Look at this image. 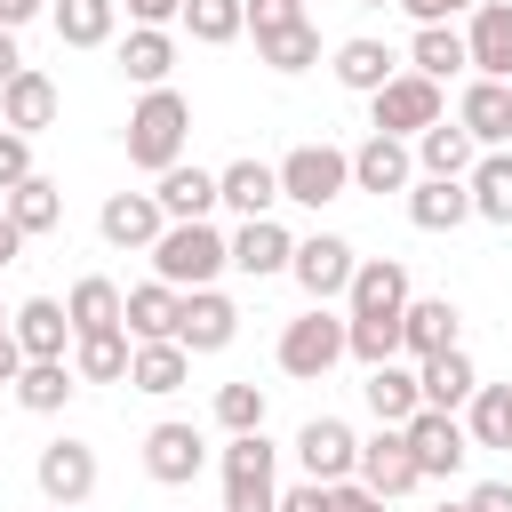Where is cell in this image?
Here are the masks:
<instances>
[{
    "instance_id": "obj_39",
    "label": "cell",
    "mask_w": 512,
    "mask_h": 512,
    "mask_svg": "<svg viewBox=\"0 0 512 512\" xmlns=\"http://www.w3.org/2000/svg\"><path fill=\"white\" fill-rule=\"evenodd\" d=\"M0 208H8V216H16V224H24L32 240H40V232H56V224H64V184L32 168V176H24V184H16V192H8Z\"/></svg>"
},
{
    "instance_id": "obj_29",
    "label": "cell",
    "mask_w": 512,
    "mask_h": 512,
    "mask_svg": "<svg viewBox=\"0 0 512 512\" xmlns=\"http://www.w3.org/2000/svg\"><path fill=\"white\" fill-rule=\"evenodd\" d=\"M416 384H424V408H456V416H464V400L480 392V368H472L464 344H448V352L416 360Z\"/></svg>"
},
{
    "instance_id": "obj_42",
    "label": "cell",
    "mask_w": 512,
    "mask_h": 512,
    "mask_svg": "<svg viewBox=\"0 0 512 512\" xmlns=\"http://www.w3.org/2000/svg\"><path fill=\"white\" fill-rule=\"evenodd\" d=\"M184 32L200 48H224V40L248 32V0H184Z\"/></svg>"
},
{
    "instance_id": "obj_50",
    "label": "cell",
    "mask_w": 512,
    "mask_h": 512,
    "mask_svg": "<svg viewBox=\"0 0 512 512\" xmlns=\"http://www.w3.org/2000/svg\"><path fill=\"white\" fill-rule=\"evenodd\" d=\"M464 512H512V480H480V488L464 496Z\"/></svg>"
},
{
    "instance_id": "obj_46",
    "label": "cell",
    "mask_w": 512,
    "mask_h": 512,
    "mask_svg": "<svg viewBox=\"0 0 512 512\" xmlns=\"http://www.w3.org/2000/svg\"><path fill=\"white\" fill-rule=\"evenodd\" d=\"M328 512H392V496H376L368 480H336L328 488Z\"/></svg>"
},
{
    "instance_id": "obj_53",
    "label": "cell",
    "mask_w": 512,
    "mask_h": 512,
    "mask_svg": "<svg viewBox=\"0 0 512 512\" xmlns=\"http://www.w3.org/2000/svg\"><path fill=\"white\" fill-rule=\"evenodd\" d=\"M40 8H48V0H0V24H8V32H24Z\"/></svg>"
},
{
    "instance_id": "obj_17",
    "label": "cell",
    "mask_w": 512,
    "mask_h": 512,
    "mask_svg": "<svg viewBox=\"0 0 512 512\" xmlns=\"http://www.w3.org/2000/svg\"><path fill=\"white\" fill-rule=\"evenodd\" d=\"M240 336V304L224 288H184V320H176V344L200 360V352H224Z\"/></svg>"
},
{
    "instance_id": "obj_25",
    "label": "cell",
    "mask_w": 512,
    "mask_h": 512,
    "mask_svg": "<svg viewBox=\"0 0 512 512\" xmlns=\"http://www.w3.org/2000/svg\"><path fill=\"white\" fill-rule=\"evenodd\" d=\"M464 48H472V72L512 80V0H480L464 16Z\"/></svg>"
},
{
    "instance_id": "obj_34",
    "label": "cell",
    "mask_w": 512,
    "mask_h": 512,
    "mask_svg": "<svg viewBox=\"0 0 512 512\" xmlns=\"http://www.w3.org/2000/svg\"><path fill=\"white\" fill-rule=\"evenodd\" d=\"M128 360H136V336H128V328L72 336V368H80V384H128Z\"/></svg>"
},
{
    "instance_id": "obj_10",
    "label": "cell",
    "mask_w": 512,
    "mask_h": 512,
    "mask_svg": "<svg viewBox=\"0 0 512 512\" xmlns=\"http://www.w3.org/2000/svg\"><path fill=\"white\" fill-rule=\"evenodd\" d=\"M416 184V144L408 136H384V128H368L360 144H352V192H408Z\"/></svg>"
},
{
    "instance_id": "obj_44",
    "label": "cell",
    "mask_w": 512,
    "mask_h": 512,
    "mask_svg": "<svg viewBox=\"0 0 512 512\" xmlns=\"http://www.w3.org/2000/svg\"><path fill=\"white\" fill-rule=\"evenodd\" d=\"M216 424L224 432H264V384H216Z\"/></svg>"
},
{
    "instance_id": "obj_45",
    "label": "cell",
    "mask_w": 512,
    "mask_h": 512,
    "mask_svg": "<svg viewBox=\"0 0 512 512\" xmlns=\"http://www.w3.org/2000/svg\"><path fill=\"white\" fill-rule=\"evenodd\" d=\"M32 176V136H16V128H0V200L16 192Z\"/></svg>"
},
{
    "instance_id": "obj_54",
    "label": "cell",
    "mask_w": 512,
    "mask_h": 512,
    "mask_svg": "<svg viewBox=\"0 0 512 512\" xmlns=\"http://www.w3.org/2000/svg\"><path fill=\"white\" fill-rule=\"evenodd\" d=\"M392 8H408L416 24H448V0H392Z\"/></svg>"
},
{
    "instance_id": "obj_19",
    "label": "cell",
    "mask_w": 512,
    "mask_h": 512,
    "mask_svg": "<svg viewBox=\"0 0 512 512\" xmlns=\"http://www.w3.org/2000/svg\"><path fill=\"white\" fill-rule=\"evenodd\" d=\"M296 264V232L280 224V216H248L240 232H232V272L240 280H272V272H288Z\"/></svg>"
},
{
    "instance_id": "obj_47",
    "label": "cell",
    "mask_w": 512,
    "mask_h": 512,
    "mask_svg": "<svg viewBox=\"0 0 512 512\" xmlns=\"http://www.w3.org/2000/svg\"><path fill=\"white\" fill-rule=\"evenodd\" d=\"M280 24H304V0H248V32H280Z\"/></svg>"
},
{
    "instance_id": "obj_5",
    "label": "cell",
    "mask_w": 512,
    "mask_h": 512,
    "mask_svg": "<svg viewBox=\"0 0 512 512\" xmlns=\"http://www.w3.org/2000/svg\"><path fill=\"white\" fill-rule=\"evenodd\" d=\"M272 456L280 448L264 432H224V512H280Z\"/></svg>"
},
{
    "instance_id": "obj_43",
    "label": "cell",
    "mask_w": 512,
    "mask_h": 512,
    "mask_svg": "<svg viewBox=\"0 0 512 512\" xmlns=\"http://www.w3.org/2000/svg\"><path fill=\"white\" fill-rule=\"evenodd\" d=\"M344 344H352V360H360V368L400 360V320H352V312H344Z\"/></svg>"
},
{
    "instance_id": "obj_27",
    "label": "cell",
    "mask_w": 512,
    "mask_h": 512,
    "mask_svg": "<svg viewBox=\"0 0 512 512\" xmlns=\"http://www.w3.org/2000/svg\"><path fill=\"white\" fill-rule=\"evenodd\" d=\"M192 384V352L176 344V336H152V344H136V360H128V392H144V400H168V392H184Z\"/></svg>"
},
{
    "instance_id": "obj_35",
    "label": "cell",
    "mask_w": 512,
    "mask_h": 512,
    "mask_svg": "<svg viewBox=\"0 0 512 512\" xmlns=\"http://www.w3.org/2000/svg\"><path fill=\"white\" fill-rule=\"evenodd\" d=\"M8 392H16V408H32V416H64V400L80 392V368H72V360H24V376H16Z\"/></svg>"
},
{
    "instance_id": "obj_30",
    "label": "cell",
    "mask_w": 512,
    "mask_h": 512,
    "mask_svg": "<svg viewBox=\"0 0 512 512\" xmlns=\"http://www.w3.org/2000/svg\"><path fill=\"white\" fill-rule=\"evenodd\" d=\"M120 72H128L136 88H168V72H176V32H168V24H128Z\"/></svg>"
},
{
    "instance_id": "obj_4",
    "label": "cell",
    "mask_w": 512,
    "mask_h": 512,
    "mask_svg": "<svg viewBox=\"0 0 512 512\" xmlns=\"http://www.w3.org/2000/svg\"><path fill=\"white\" fill-rule=\"evenodd\" d=\"M432 120H448V88L424 80V72H408V64L368 96V128H384V136H408V144H416Z\"/></svg>"
},
{
    "instance_id": "obj_2",
    "label": "cell",
    "mask_w": 512,
    "mask_h": 512,
    "mask_svg": "<svg viewBox=\"0 0 512 512\" xmlns=\"http://www.w3.org/2000/svg\"><path fill=\"white\" fill-rule=\"evenodd\" d=\"M152 272H160L168 288H216V272H232V232H216L208 216L168 224V232L152 240Z\"/></svg>"
},
{
    "instance_id": "obj_8",
    "label": "cell",
    "mask_w": 512,
    "mask_h": 512,
    "mask_svg": "<svg viewBox=\"0 0 512 512\" xmlns=\"http://www.w3.org/2000/svg\"><path fill=\"white\" fill-rule=\"evenodd\" d=\"M400 432H408V456H416L424 480H448V472H464V456H472V432H464L456 408H416Z\"/></svg>"
},
{
    "instance_id": "obj_9",
    "label": "cell",
    "mask_w": 512,
    "mask_h": 512,
    "mask_svg": "<svg viewBox=\"0 0 512 512\" xmlns=\"http://www.w3.org/2000/svg\"><path fill=\"white\" fill-rule=\"evenodd\" d=\"M200 464H208V432H200V424L160 416V424L144 432V472H152L160 488H192V480H200Z\"/></svg>"
},
{
    "instance_id": "obj_18",
    "label": "cell",
    "mask_w": 512,
    "mask_h": 512,
    "mask_svg": "<svg viewBox=\"0 0 512 512\" xmlns=\"http://www.w3.org/2000/svg\"><path fill=\"white\" fill-rule=\"evenodd\" d=\"M216 192H224V208H232L240 224H248V216H272V208H280V160L240 152V160L216 168Z\"/></svg>"
},
{
    "instance_id": "obj_15",
    "label": "cell",
    "mask_w": 512,
    "mask_h": 512,
    "mask_svg": "<svg viewBox=\"0 0 512 512\" xmlns=\"http://www.w3.org/2000/svg\"><path fill=\"white\" fill-rule=\"evenodd\" d=\"M352 480H368V488L392 496V504H400L408 488H424V472H416V456H408V432H400V424H376V432L360 440V472H352Z\"/></svg>"
},
{
    "instance_id": "obj_57",
    "label": "cell",
    "mask_w": 512,
    "mask_h": 512,
    "mask_svg": "<svg viewBox=\"0 0 512 512\" xmlns=\"http://www.w3.org/2000/svg\"><path fill=\"white\" fill-rule=\"evenodd\" d=\"M8 320H16V304H0V328H8Z\"/></svg>"
},
{
    "instance_id": "obj_52",
    "label": "cell",
    "mask_w": 512,
    "mask_h": 512,
    "mask_svg": "<svg viewBox=\"0 0 512 512\" xmlns=\"http://www.w3.org/2000/svg\"><path fill=\"white\" fill-rule=\"evenodd\" d=\"M24 376V344H16V328H0V384H16Z\"/></svg>"
},
{
    "instance_id": "obj_33",
    "label": "cell",
    "mask_w": 512,
    "mask_h": 512,
    "mask_svg": "<svg viewBox=\"0 0 512 512\" xmlns=\"http://www.w3.org/2000/svg\"><path fill=\"white\" fill-rule=\"evenodd\" d=\"M176 320H184V288H168L160 272L128 288V336H136V344H152V336H176Z\"/></svg>"
},
{
    "instance_id": "obj_6",
    "label": "cell",
    "mask_w": 512,
    "mask_h": 512,
    "mask_svg": "<svg viewBox=\"0 0 512 512\" xmlns=\"http://www.w3.org/2000/svg\"><path fill=\"white\" fill-rule=\"evenodd\" d=\"M352 192V152L344 144H296L288 160H280V200H296V208H328V200H344Z\"/></svg>"
},
{
    "instance_id": "obj_3",
    "label": "cell",
    "mask_w": 512,
    "mask_h": 512,
    "mask_svg": "<svg viewBox=\"0 0 512 512\" xmlns=\"http://www.w3.org/2000/svg\"><path fill=\"white\" fill-rule=\"evenodd\" d=\"M272 360H280V376H296V384H320L336 360H352V344H344V312H336V304H304V312L280 328Z\"/></svg>"
},
{
    "instance_id": "obj_36",
    "label": "cell",
    "mask_w": 512,
    "mask_h": 512,
    "mask_svg": "<svg viewBox=\"0 0 512 512\" xmlns=\"http://www.w3.org/2000/svg\"><path fill=\"white\" fill-rule=\"evenodd\" d=\"M472 160H480V144L464 136V120H432L416 136V176H472Z\"/></svg>"
},
{
    "instance_id": "obj_55",
    "label": "cell",
    "mask_w": 512,
    "mask_h": 512,
    "mask_svg": "<svg viewBox=\"0 0 512 512\" xmlns=\"http://www.w3.org/2000/svg\"><path fill=\"white\" fill-rule=\"evenodd\" d=\"M16 72H24V56H16V32H8V24H0V88H8V80H16Z\"/></svg>"
},
{
    "instance_id": "obj_23",
    "label": "cell",
    "mask_w": 512,
    "mask_h": 512,
    "mask_svg": "<svg viewBox=\"0 0 512 512\" xmlns=\"http://www.w3.org/2000/svg\"><path fill=\"white\" fill-rule=\"evenodd\" d=\"M152 200L168 208V224H192V216H216V208H224V192H216V168H192V160L160 168V176H152Z\"/></svg>"
},
{
    "instance_id": "obj_1",
    "label": "cell",
    "mask_w": 512,
    "mask_h": 512,
    "mask_svg": "<svg viewBox=\"0 0 512 512\" xmlns=\"http://www.w3.org/2000/svg\"><path fill=\"white\" fill-rule=\"evenodd\" d=\"M120 144H128V168H144V176L176 168V160H184V144H192V104H184L176 88H144V96L128 104Z\"/></svg>"
},
{
    "instance_id": "obj_11",
    "label": "cell",
    "mask_w": 512,
    "mask_h": 512,
    "mask_svg": "<svg viewBox=\"0 0 512 512\" xmlns=\"http://www.w3.org/2000/svg\"><path fill=\"white\" fill-rule=\"evenodd\" d=\"M408 264L400 256H360V272H352V288H344V312L352 320H400L408 312Z\"/></svg>"
},
{
    "instance_id": "obj_24",
    "label": "cell",
    "mask_w": 512,
    "mask_h": 512,
    "mask_svg": "<svg viewBox=\"0 0 512 512\" xmlns=\"http://www.w3.org/2000/svg\"><path fill=\"white\" fill-rule=\"evenodd\" d=\"M8 328H16L24 360H64V352H72V312H64V296H24Z\"/></svg>"
},
{
    "instance_id": "obj_59",
    "label": "cell",
    "mask_w": 512,
    "mask_h": 512,
    "mask_svg": "<svg viewBox=\"0 0 512 512\" xmlns=\"http://www.w3.org/2000/svg\"><path fill=\"white\" fill-rule=\"evenodd\" d=\"M432 512H464V504H432Z\"/></svg>"
},
{
    "instance_id": "obj_20",
    "label": "cell",
    "mask_w": 512,
    "mask_h": 512,
    "mask_svg": "<svg viewBox=\"0 0 512 512\" xmlns=\"http://www.w3.org/2000/svg\"><path fill=\"white\" fill-rule=\"evenodd\" d=\"M56 112H64V96H56V80H48L40 64H24V72L0 88V128H16V136L56 128Z\"/></svg>"
},
{
    "instance_id": "obj_22",
    "label": "cell",
    "mask_w": 512,
    "mask_h": 512,
    "mask_svg": "<svg viewBox=\"0 0 512 512\" xmlns=\"http://www.w3.org/2000/svg\"><path fill=\"white\" fill-rule=\"evenodd\" d=\"M328 72H336V88H352V96H376V88L400 72V56H392L376 32H352V40H336V48H328Z\"/></svg>"
},
{
    "instance_id": "obj_56",
    "label": "cell",
    "mask_w": 512,
    "mask_h": 512,
    "mask_svg": "<svg viewBox=\"0 0 512 512\" xmlns=\"http://www.w3.org/2000/svg\"><path fill=\"white\" fill-rule=\"evenodd\" d=\"M472 8H480V0H448V16H472Z\"/></svg>"
},
{
    "instance_id": "obj_51",
    "label": "cell",
    "mask_w": 512,
    "mask_h": 512,
    "mask_svg": "<svg viewBox=\"0 0 512 512\" xmlns=\"http://www.w3.org/2000/svg\"><path fill=\"white\" fill-rule=\"evenodd\" d=\"M24 240H32V232H24V224L0 208V264H16V256H24Z\"/></svg>"
},
{
    "instance_id": "obj_48",
    "label": "cell",
    "mask_w": 512,
    "mask_h": 512,
    "mask_svg": "<svg viewBox=\"0 0 512 512\" xmlns=\"http://www.w3.org/2000/svg\"><path fill=\"white\" fill-rule=\"evenodd\" d=\"M280 512H328V480H296V488H280Z\"/></svg>"
},
{
    "instance_id": "obj_14",
    "label": "cell",
    "mask_w": 512,
    "mask_h": 512,
    "mask_svg": "<svg viewBox=\"0 0 512 512\" xmlns=\"http://www.w3.org/2000/svg\"><path fill=\"white\" fill-rule=\"evenodd\" d=\"M96 232H104L112 248H128V256H152V240L168 232V208H160L152 192H104Z\"/></svg>"
},
{
    "instance_id": "obj_38",
    "label": "cell",
    "mask_w": 512,
    "mask_h": 512,
    "mask_svg": "<svg viewBox=\"0 0 512 512\" xmlns=\"http://www.w3.org/2000/svg\"><path fill=\"white\" fill-rule=\"evenodd\" d=\"M256 64H272L280 80H296V72H312V64H320V24L304 16V24H280V32H256Z\"/></svg>"
},
{
    "instance_id": "obj_16",
    "label": "cell",
    "mask_w": 512,
    "mask_h": 512,
    "mask_svg": "<svg viewBox=\"0 0 512 512\" xmlns=\"http://www.w3.org/2000/svg\"><path fill=\"white\" fill-rule=\"evenodd\" d=\"M456 120H464V136H472L480 152L512 144V80H488V72H472V80L456 88Z\"/></svg>"
},
{
    "instance_id": "obj_7",
    "label": "cell",
    "mask_w": 512,
    "mask_h": 512,
    "mask_svg": "<svg viewBox=\"0 0 512 512\" xmlns=\"http://www.w3.org/2000/svg\"><path fill=\"white\" fill-rule=\"evenodd\" d=\"M352 272H360V248H352L344 232H304V240H296V264H288V280H296L312 304H344Z\"/></svg>"
},
{
    "instance_id": "obj_13",
    "label": "cell",
    "mask_w": 512,
    "mask_h": 512,
    "mask_svg": "<svg viewBox=\"0 0 512 512\" xmlns=\"http://www.w3.org/2000/svg\"><path fill=\"white\" fill-rule=\"evenodd\" d=\"M32 480H40L48 504H88V496H96V448L64 432V440H48V448L32 456Z\"/></svg>"
},
{
    "instance_id": "obj_40",
    "label": "cell",
    "mask_w": 512,
    "mask_h": 512,
    "mask_svg": "<svg viewBox=\"0 0 512 512\" xmlns=\"http://www.w3.org/2000/svg\"><path fill=\"white\" fill-rule=\"evenodd\" d=\"M120 32V0H56V40L64 48H104Z\"/></svg>"
},
{
    "instance_id": "obj_21",
    "label": "cell",
    "mask_w": 512,
    "mask_h": 512,
    "mask_svg": "<svg viewBox=\"0 0 512 512\" xmlns=\"http://www.w3.org/2000/svg\"><path fill=\"white\" fill-rule=\"evenodd\" d=\"M400 200H408V224H416V232H456V224H472V184H464V176H416Z\"/></svg>"
},
{
    "instance_id": "obj_26",
    "label": "cell",
    "mask_w": 512,
    "mask_h": 512,
    "mask_svg": "<svg viewBox=\"0 0 512 512\" xmlns=\"http://www.w3.org/2000/svg\"><path fill=\"white\" fill-rule=\"evenodd\" d=\"M456 328H464V312H456L448 296H408V312H400V352H408V360H432V352L456 344Z\"/></svg>"
},
{
    "instance_id": "obj_32",
    "label": "cell",
    "mask_w": 512,
    "mask_h": 512,
    "mask_svg": "<svg viewBox=\"0 0 512 512\" xmlns=\"http://www.w3.org/2000/svg\"><path fill=\"white\" fill-rule=\"evenodd\" d=\"M408 72H424V80H456V72H472V48H464V32L456 24H416V40H408Z\"/></svg>"
},
{
    "instance_id": "obj_12",
    "label": "cell",
    "mask_w": 512,
    "mask_h": 512,
    "mask_svg": "<svg viewBox=\"0 0 512 512\" xmlns=\"http://www.w3.org/2000/svg\"><path fill=\"white\" fill-rule=\"evenodd\" d=\"M296 464H304V480H352L360 472V432L344 424V416H312L304 432H296Z\"/></svg>"
},
{
    "instance_id": "obj_49",
    "label": "cell",
    "mask_w": 512,
    "mask_h": 512,
    "mask_svg": "<svg viewBox=\"0 0 512 512\" xmlns=\"http://www.w3.org/2000/svg\"><path fill=\"white\" fill-rule=\"evenodd\" d=\"M136 24H184V0H120Z\"/></svg>"
},
{
    "instance_id": "obj_58",
    "label": "cell",
    "mask_w": 512,
    "mask_h": 512,
    "mask_svg": "<svg viewBox=\"0 0 512 512\" xmlns=\"http://www.w3.org/2000/svg\"><path fill=\"white\" fill-rule=\"evenodd\" d=\"M352 8H392V0H352Z\"/></svg>"
},
{
    "instance_id": "obj_31",
    "label": "cell",
    "mask_w": 512,
    "mask_h": 512,
    "mask_svg": "<svg viewBox=\"0 0 512 512\" xmlns=\"http://www.w3.org/2000/svg\"><path fill=\"white\" fill-rule=\"evenodd\" d=\"M360 400H368V416H376V424H408V416L424 408V384H416V368L376 360V368H368V384H360Z\"/></svg>"
},
{
    "instance_id": "obj_60",
    "label": "cell",
    "mask_w": 512,
    "mask_h": 512,
    "mask_svg": "<svg viewBox=\"0 0 512 512\" xmlns=\"http://www.w3.org/2000/svg\"><path fill=\"white\" fill-rule=\"evenodd\" d=\"M48 512H80V504H48Z\"/></svg>"
},
{
    "instance_id": "obj_28",
    "label": "cell",
    "mask_w": 512,
    "mask_h": 512,
    "mask_svg": "<svg viewBox=\"0 0 512 512\" xmlns=\"http://www.w3.org/2000/svg\"><path fill=\"white\" fill-rule=\"evenodd\" d=\"M64 312H72V336L128 328V288H120V280H104V272H88V280H72V288H64Z\"/></svg>"
},
{
    "instance_id": "obj_41",
    "label": "cell",
    "mask_w": 512,
    "mask_h": 512,
    "mask_svg": "<svg viewBox=\"0 0 512 512\" xmlns=\"http://www.w3.org/2000/svg\"><path fill=\"white\" fill-rule=\"evenodd\" d=\"M464 432L472 448H512V384H480L464 400Z\"/></svg>"
},
{
    "instance_id": "obj_37",
    "label": "cell",
    "mask_w": 512,
    "mask_h": 512,
    "mask_svg": "<svg viewBox=\"0 0 512 512\" xmlns=\"http://www.w3.org/2000/svg\"><path fill=\"white\" fill-rule=\"evenodd\" d=\"M464 184H472V216H480V224H512V144L480 152Z\"/></svg>"
}]
</instances>
